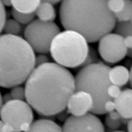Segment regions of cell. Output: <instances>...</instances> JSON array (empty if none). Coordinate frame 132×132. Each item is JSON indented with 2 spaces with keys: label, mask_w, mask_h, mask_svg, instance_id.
<instances>
[{
  "label": "cell",
  "mask_w": 132,
  "mask_h": 132,
  "mask_svg": "<svg viewBox=\"0 0 132 132\" xmlns=\"http://www.w3.org/2000/svg\"><path fill=\"white\" fill-rule=\"evenodd\" d=\"M94 106L92 97L84 90L76 91L70 96L67 104L68 112L72 115L81 116L90 112Z\"/></svg>",
  "instance_id": "obj_10"
},
{
  "label": "cell",
  "mask_w": 132,
  "mask_h": 132,
  "mask_svg": "<svg viewBox=\"0 0 132 132\" xmlns=\"http://www.w3.org/2000/svg\"><path fill=\"white\" fill-rule=\"evenodd\" d=\"M62 0H42V2H46L52 3L53 4H57L62 1Z\"/></svg>",
  "instance_id": "obj_34"
},
{
  "label": "cell",
  "mask_w": 132,
  "mask_h": 132,
  "mask_svg": "<svg viewBox=\"0 0 132 132\" xmlns=\"http://www.w3.org/2000/svg\"><path fill=\"white\" fill-rule=\"evenodd\" d=\"M125 1V6L122 11L115 14L118 22H129L132 18V0Z\"/></svg>",
  "instance_id": "obj_18"
},
{
  "label": "cell",
  "mask_w": 132,
  "mask_h": 132,
  "mask_svg": "<svg viewBox=\"0 0 132 132\" xmlns=\"http://www.w3.org/2000/svg\"><path fill=\"white\" fill-rule=\"evenodd\" d=\"M129 82H130L131 86L132 88V65L130 71V79H129Z\"/></svg>",
  "instance_id": "obj_35"
},
{
  "label": "cell",
  "mask_w": 132,
  "mask_h": 132,
  "mask_svg": "<svg viewBox=\"0 0 132 132\" xmlns=\"http://www.w3.org/2000/svg\"><path fill=\"white\" fill-rule=\"evenodd\" d=\"M125 45L128 50L132 49V35H127L124 37Z\"/></svg>",
  "instance_id": "obj_29"
},
{
  "label": "cell",
  "mask_w": 132,
  "mask_h": 132,
  "mask_svg": "<svg viewBox=\"0 0 132 132\" xmlns=\"http://www.w3.org/2000/svg\"><path fill=\"white\" fill-rule=\"evenodd\" d=\"M45 54H40L35 57L36 67L49 62V59Z\"/></svg>",
  "instance_id": "obj_25"
},
{
  "label": "cell",
  "mask_w": 132,
  "mask_h": 132,
  "mask_svg": "<svg viewBox=\"0 0 132 132\" xmlns=\"http://www.w3.org/2000/svg\"><path fill=\"white\" fill-rule=\"evenodd\" d=\"M108 115L110 117L114 120H120L121 119V116L116 110H114L108 113Z\"/></svg>",
  "instance_id": "obj_30"
},
{
  "label": "cell",
  "mask_w": 132,
  "mask_h": 132,
  "mask_svg": "<svg viewBox=\"0 0 132 132\" xmlns=\"http://www.w3.org/2000/svg\"><path fill=\"white\" fill-rule=\"evenodd\" d=\"M10 94L12 100L24 101L26 99L25 88L19 85L12 87Z\"/></svg>",
  "instance_id": "obj_22"
},
{
  "label": "cell",
  "mask_w": 132,
  "mask_h": 132,
  "mask_svg": "<svg viewBox=\"0 0 132 132\" xmlns=\"http://www.w3.org/2000/svg\"><path fill=\"white\" fill-rule=\"evenodd\" d=\"M13 8L25 13H35L42 0H11Z\"/></svg>",
  "instance_id": "obj_15"
},
{
  "label": "cell",
  "mask_w": 132,
  "mask_h": 132,
  "mask_svg": "<svg viewBox=\"0 0 132 132\" xmlns=\"http://www.w3.org/2000/svg\"><path fill=\"white\" fill-rule=\"evenodd\" d=\"M35 51L27 41L16 35L0 37V85L12 88L27 81L36 67Z\"/></svg>",
  "instance_id": "obj_3"
},
{
  "label": "cell",
  "mask_w": 132,
  "mask_h": 132,
  "mask_svg": "<svg viewBox=\"0 0 132 132\" xmlns=\"http://www.w3.org/2000/svg\"><path fill=\"white\" fill-rule=\"evenodd\" d=\"M107 1L62 0L59 16L62 27L79 33L89 43L99 41L114 29L116 23Z\"/></svg>",
  "instance_id": "obj_2"
},
{
  "label": "cell",
  "mask_w": 132,
  "mask_h": 132,
  "mask_svg": "<svg viewBox=\"0 0 132 132\" xmlns=\"http://www.w3.org/2000/svg\"><path fill=\"white\" fill-rule=\"evenodd\" d=\"M122 90L120 87L112 84L110 85L107 89V94L108 96L114 100L119 96Z\"/></svg>",
  "instance_id": "obj_23"
},
{
  "label": "cell",
  "mask_w": 132,
  "mask_h": 132,
  "mask_svg": "<svg viewBox=\"0 0 132 132\" xmlns=\"http://www.w3.org/2000/svg\"><path fill=\"white\" fill-rule=\"evenodd\" d=\"M31 123L29 122H23L21 124L20 127V130L21 131H29L30 129Z\"/></svg>",
  "instance_id": "obj_31"
},
{
  "label": "cell",
  "mask_w": 132,
  "mask_h": 132,
  "mask_svg": "<svg viewBox=\"0 0 132 132\" xmlns=\"http://www.w3.org/2000/svg\"><path fill=\"white\" fill-rule=\"evenodd\" d=\"M88 42L79 33L66 29L54 38L50 52L57 64L65 68H78L88 54Z\"/></svg>",
  "instance_id": "obj_5"
},
{
  "label": "cell",
  "mask_w": 132,
  "mask_h": 132,
  "mask_svg": "<svg viewBox=\"0 0 132 132\" xmlns=\"http://www.w3.org/2000/svg\"><path fill=\"white\" fill-rule=\"evenodd\" d=\"M114 29L115 33L123 37L127 35H132V24L130 22H118ZM127 56L132 59V49L128 50Z\"/></svg>",
  "instance_id": "obj_17"
},
{
  "label": "cell",
  "mask_w": 132,
  "mask_h": 132,
  "mask_svg": "<svg viewBox=\"0 0 132 132\" xmlns=\"http://www.w3.org/2000/svg\"><path fill=\"white\" fill-rule=\"evenodd\" d=\"M81 116L72 115L62 128L64 132H104L105 128L101 120L93 113Z\"/></svg>",
  "instance_id": "obj_9"
},
{
  "label": "cell",
  "mask_w": 132,
  "mask_h": 132,
  "mask_svg": "<svg viewBox=\"0 0 132 132\" xmlns=\"http://www.w3.org/2000/svg\"><path fill=\"white\" fill-rule=\"evenodd\" d=\"M6 12V11L5 6L2 3H1V31H2V29L4 25V23L7 20Z\"/></svg>",
  "instance_id": "obj_26"
},
{
  "label": "cell",
  "mask_w": 132,
  "mask_h": 132,
  "mask_svg": "<svg viewBox=\"0 0 132 132\" xmlns=\"http://www.w3.org/2000/svg\"><path fill=\"white\" fill-rule=\"evenodd\" d=\"M53 4L42 2L35 12L38 19L45 22H53L56 17V12Z\"/></svg>",
  "instance_id": "obj_14"
},
{
  "label": "cell",
  "mask_w": 132,
  "mask_h": 132,
  "mask_svg": "<svg viewBox=\"0 0 132 132\" xmlns=\"http://www.w3.org/2000/svg\"><path fill=\"white\" fill-rule=\"evenodd\" d=\"M110 68L100 61L81 68L75 77V91L84 90L91 95L94 106L90 112L94 114L106 113L104 104L111 99L107 94V88L111 84L108 77Z\"/></svg>",
  "instance_id": "obj_4"
},
{
  "label": "cell",
  "mask_w": 132,
  "mask_h": 132,
  "mask_svg": "<svg viewBox=\"0 0 132 132\" xmlns=\"http://www.w3.org/2000/svg\"><path fill=\"white\" fill-rule=\"evenodd\" d=\"M131 23V24H132V18L131 19L130 21H129Z\"/></svg>",
  "instance_id": "obj_36"
},
{
  "label": "cell",
  "mask_w": 132,
  "mask_h": 132,
  "mask_svg": "<svg viewBox=\"0 0 132 132\" xmlns=\"http://www.w3.org/2000/svg\"><path fill=\"white\" fill-rule=\"evenodd\" d=\"M104 109L106 113L115 110L116 105L114 100L110 99L106 101L104 105Z\"/></svg>",
  "instance_id": "obj_27"
},
{
  "label": "cell",
  "mask_w": 132,
  "mask_h": 132,
  "mask_svg": "<svg viewBox=\"0 0 132 132\" xmlns=\"http://www.w3.org/2000/svg\"><path fill=\"white\" fill-rule=\"evenodd\" d=\"M1 3L4 6H12L11 0H1Z\"/></svg>",
  "instance_id": "obj_32"
},
{
  "label": "cell",
  "mask_w": 132,
  "mask_h": 132,
  "mask_svg": "<svg viewBox=\"0 0 132 132\" xmlns=\"http://www.w3.org/2000/svg\"><path fill=\"white\" fill-rule=\"evenodd\" d=\"M98 54L94 47L89 46V51L86 57L81 65L79 67V70L86 66L100 62Z\"/></svg>",
  "instance_id": "obj_20"
},
{
  "label": "cell",
  "mask_w": 132,
  "mask_h": 132,
  "mask_svg": "<svg viewBox=\"0 0 132 132\" xmlns=\"http://www.w3.org/2000/svg\"><path fill=\"white\" fill-rule=\"evenodd\" d=\"M114 101L116 110L121 117L128 120L132 118V89H123L119 96Z\"/></svg>",
  "instance_id": "obj_11"
},
{
  "label": "cell",
  "mask_w": 132,
  "mask_h": 132,
  "mask_svg": "<svg viewBox=\"0 0 132 132\" xmlns=\"http://www.w3.org/2000/svg\"><path fill=\"white\" fill-rule=\"evenodd\" d=\"M0 131L11 132L15 131L13 127L10 125L4 123L2 121H1Z\"/></svg>",
  "instance_id": "obj_28"
},
{
  "label": "cell",
  "mask_w": 132,
  "mask_h": 132,
  "mask_svg": "<svg viewBox=\"0 0 132 132\" xmlns=\"http://www.w3.org/2000/svg\"><path fill=\"white\" fill-rule=\"evenodd\" d=\"M108 77L112 84L122 87L129 81L130 71L123 66H116L110 69Z\"/></svg>",
  "instance_id": "obj_12"
},
{
  "label": "cell",
  "mask_w": 132,
  "mask_h": 132,
  "mask_svg": "<svg viewBox=\"0 0 132 132\" xmlns=\"http://www.w3.org/2000/svg\"><path fill=\"white\" fill-rule=\"evenodd\" d=\"M26 99L40 115L52 116L67 108L75 91V78L65 67L48 62L35 67L27 80Z\"/></svg>",
  "instance_id": "obj_1"
},
{
  "label": "cell",
  "mask_w": 132,
  "mask_h": 132,
  "mask_svg": "<svg viewBox=\"0 0 132 132\" xmlns=\"http://www.w3.org/2000/svg\"><path fill=\"white\" fill-rule=\"evenodd\" d=\"M125 0H108L107 7L114 14L121 12L125 6Z\"/></svg>",
  "instance_id": "obj_21"
},
{
  "label": "cell",
  "mask_w": 132,
  "mask_h": 132,
  "mask_svg": "<svg viewBox=\"0 0 132 132\" xmlns=\"http://www.w3.org/2000/svg\"><path fill=\"white\" fill-rule=\"evenodd\" d=\"M12 15L14 19L21 24H28L35 20V13H25L17 11L12 8Z\"/></svg>",
  "instance_id": "obj_19"
},
{
  "label": "cell",
  "mask_w": 132,
  "mask_h": 132,
  "mask_svg": "<svg viewBox=\"0 0 132 132\" xmlns=\"http://www.w3.org/2000/svg\"><path fill=\"white\" fill-rule=\"evenodd\" d=\"M60 32V29L53 22H45L39 19L34 20L25 29V39L38 53L50 52L52 41Z\"/></svg>",
  "instance_id": "obj_6"
},
{
  "label": "cell",
  "mask_w": 132,
  "mask_h": 132,
  "mask_svg": "<svg viewBox=\"0 0 132 132\" xmlns=\"http://www.w3.org/2000/svg\"><path fill=\"white\" fill-rule=\"evenodd\" d=\"M127 129L128 131L132 132V118L129 120L127 123Z\"/></svg>",
  "instance_id": "obj_33"
},
{
  "label": "cell",
  "mask_w": 132,
  "mask_h": 132,
  "mask_svg": "<svg viewBox=\"0 0 132 132\" xmlns=\"http://www.w3.org/2000/svg\"><path fill=\"white\" fill-rule=\"evenodd\" d=\"M21 24L15 19H9L4 23L2 31L6 35L18 36L22 30Z\"/></svg>",
  "instance_id": "obj_16"
},
{
  "label": "cell",
  "mask_w": 132,
  "mask_h": 132,
  "mask_svg": "<svg viewBox=\"0 0 132 132\" xmlns=\"http://www.w3.org/2000/svg\"><path fill=\"white\" fill-rule=\"evenodd\" d=\"M99 41V54L107 63H117L127 56L128 49L125 45L122 35L110 32L103 35Z\"/></svg>",
  "instance_id": "obj_8"
},
{
  "label": "cell",
  "mask_w": 132,
  "mask_h": 132,
  "mask_svg": "<svg viewBox=\"0 0 132 132\" xmlns=\"http://www.w3.org/2000/svg\"><path fill=\"white\" fill-rule=\"evenodd\" d=\"M105 122L107 128L110 130L114 131L118 129L122 124L120 120H113L110 117L108 114L106 117Z\"/></svg>",
  "instance_id": "obj_24"
},
{
  "label": "cell",
  "mask_w": 132,
  "mask_h": 132,
  "mask_svg": "<svg viewBox=\"0 0 132 132\" xmlns=\"http://www.w3.org/2000/svg\"><path fill=\"white\" fill-rule=\"evenodd\" d=\"M62 128L53 121L47 119H40L32 122L29 131L60 132Z\"/></svg>",
  "instance_id": "obj_13"
},
{
  "label": "cell",
  "mask_w": 132,
  "mask_h": 132,
  "mask_svg": "<svg viewBox=\"0 0 132 132\" xmlns=\"http://www.w3.org/2000/svg\"><path fill=\"white\" fill-rule=\"evenodd\" d=\"M31 108L23 101L10 100L1 107V121L11 126L15 131H20V127L22 123L27 122L31 124L33 122Z\"/></svg>",
  "instance_id": "obj_7"
}]
</instances>
